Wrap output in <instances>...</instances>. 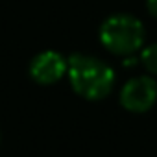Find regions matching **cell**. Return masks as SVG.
<instances>
[{
  "label": "cell",
  "instance_id": "cell-6",
  "mask_svg": "<svg viewBox=\"0 0 157 157\" xmlns=\"http://www.w3.org/2000/svg\"><path fill=\"white\" fill-rule=\"evenodd\" d=\"M146 8H148L150 15L157 19V0H146Z\"/></svg>",
  "mask_w": 157,
  "mask_h": 157
},
{
  "label": "cell",
  "instance_id": "cell-3",
  "mask_svg": "<svg viewBox=\"0 0 157 157\" xmlns=\"http://www.w3.org/2000/svg\"><path fill=\"white\" fill-rule=\"evenodd\" d=\"M157 100V83L150 76H137L122 87L120 104L131 113H144L153 107Z\"/></svg>",
  "mask_w": 157,
  "mask_h": 157
},
{
  "label": "cell",
  "instance_id": "cell-4",
  "mask_svg": "<svg viewBox=\"0 0 157 157\" xmlns=\"http://www.w3.org/2000/svg\"><path fill=\"white\" fill-rule=\"evenodd\" d=\"M68 70V61L54 50H44L37 54L30 63V76L32 80L41 85H52L59 82Z\"/></svg>",
  "mask_w": 157,
  "mask_h": 157
},
{
  "label": "cell",
  "instance_id": "cell-8",
  "mask_svg": "<svg viewBox=\"0 0 157 157\" xmlns=\"http://www.w3.org/2000/svg\"><path fill=\"white\" fill-rule=\"evenodd\" d=\"M0 140H2V133H0Z\"/></svg>",
  "mask_w": 157,
  "mask_h": 157
},
{
  "label": "cell",
  "instance_id": "cell-1",
  "mask_svg": "<svg viewBox=\"0 0 157 157\" xmlns=\"http://www.w3.org/2000/svg\"><path fill=\"white\" fill-rule=\"evenodd\" d=\"M68 80L76 94L85 100H104L115 85L113 68L98 57L72 54L68 59Z\"/></svg>",
  "mask_w": 157,
  "mask_h": 157
},
{
  "label": "cell",
  "instance_id": "cell-7",
  "mask_svg": "<svg viewBox=\"0 0 157 157\" xmlns=\"http://www.w3.org/2000/svg\"><path fill=\"white\" fill-rule=\"evenodd\" d=\"M137 57H133V56H126V59H124V67H133V65H137Z\"/></svg>",
  "mask_w": 157,
  "mask_h": 157
},
{
  "label": "cell",
  "instance_id": "cell-5",
  "mask_svg": "<svg viewBox=\"0 0 157 157\" xmlns=\"http://www.w3.org/2000/svg\"><path fill=\"white\" fill-rule=\"evenodd\" d=\"M140 63L144 65V68L150 72V74H155L157 76V43L155 44H150L142 50L140 54Z\"/></svg>",
  "mask_w": 157,
  "mask_h": 157
},
{
  "label": "cell",
  "instance_id": "cell-2",
  "mask_svg": "<svg viewBox=\"0 0 157 157\" xmlns=\"http://www.w3.org/2000/svg\"><path fill=\"white\" fill-rule=\"evenodd\" d=\"M144 26L142 22L126 13H117L107 17L100 26V43L105 50L117 56H133L144 44Z\"/></svg>",
  "mask_w": 157,
  "mask_h": 157
}]
</instances>
